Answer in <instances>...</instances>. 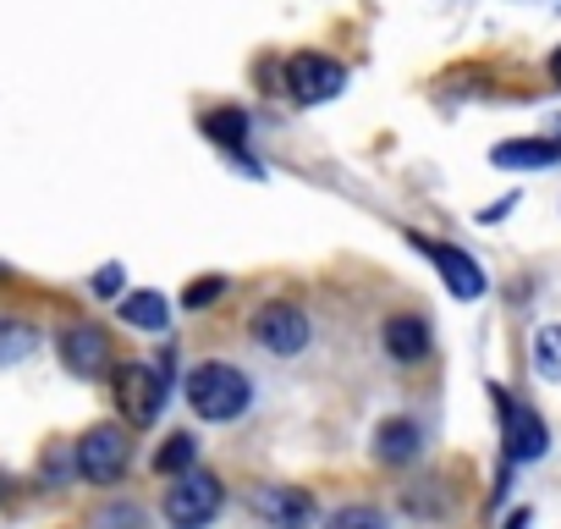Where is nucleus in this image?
<instances>
[{
    "label": "nucleus",
    "instance_id": "1",
    "mask_svg": "<svg viewBox=\"0 0 561 529\" xmlns=\"http://www.w3.org/2000/svg\"><path fill=\"white\" fill-rule=\"evenodd\" d=\"M187 403H193L198 419L220 425V419H237V414L253 403V386H248V375L231 370V364H198V370L187 375Z\"/></svg>",
    "mask_w": 561,
    "mask_h": 529
},
{
    "label": "nucleus",
    "instance_id": "2",
    "mask_svg": "<svg viewBox=\"0 0 561 529\" xmlns=\"http://www.w3.org/2000/svg\"><path fill=\"white\" fill-rule=\"evenodd\" d=\"M226 502V485L204 469H187V474H171L165 485V524L171 529H204Z\"/></svg>",
    "mask_w": 561,
    "mask_h": 529
},
{
    "label": "nucleus",
    "instance_id": "3",
    "mask_svg": "<svg viewBox=\"0 0 561 529\" xmlns=\"http://www.w3.org/2000/svg\"><path fill=\"white\" fill-rule=\"evenodd\" d=\"M342 89H347V67H342V61L314 56V50H304V56L287 61V94H293L298 105H325V100H336Z\"/></svg>",
    "mask_w": 561,
    "mask_h": 529
},
{
    "label": "nucleus",
    "instance_id": "4",
    "mask_svg": "<svg viewBox=\"0 0 561 529\" xmlns=\"http://www.w3.org/2000/svg\"><path fill=\"white\" fill-rule=\"evenodd\" d=\"M165 392H171V381L149 364H122L116 370V403H122L127 425H154L160 408H165Z\"/></svg>",
    "mask_w": 561,
    "mask_h": 529
},
{
    "label": "nucleus",
    "instance_id": "5",
    "mask_svg": "<svg viewBox=\"0 0 561 529\" xmlns=\"http://www.w3.org/2000/svg\"><path fill=\"white\" fill-rule=\"evenodd\" d=\"M408 243H413V248L435 264V271H440V282L451 288V299H462V304L484 299V288H490V282H484V271H479V264H473L462 248H451V243H440V237H419V232H413Z\"/></svg>",
    "mask_w": 561,
    "mask_h": 529
},
{
    "label": "nucleus",
    "instance_id": "6",
    "mask_svg": "<svg viewBox=\"0 0 561 529\" xmlns=\"http://www.w3.org/2000/svg\"><path fill=\"white\" fill-rule=\"evenodd\" d=\"M253 342L264 353H280V359H298L309 348V315L298 304H264L253 315Z\"/></svg>",
    "mask_w": 561,
    "mask_h": 529
},
{
    "label": "nucleus",
    "instance_id": "7",
    "mask_svg": "<svg viewBox=\"0 0 561 529\" xmlns=\"http://www.w3.org/2000/svg\"><path fill=\"white\" fill-rule=\"evenodd\" d=\"M78 474L94 480V485H111L127 474V436L116 425H94L83 441H78Z\"/></svg>",
    "mask_w": 561,
    "mask_h": 529
},
{
    "label": "nucleus",
    "instance_id": "8",
    "mask_svg": "<svg viewBox=\"0 0 561 529\" xmlns=\"http://www.w3.org/2000/svg\"><path fill=\"white\" fill-rule=\"evenodd\" d=\"M253 518L270 529H309L314 524V496L304 485H259L253 491Z\"/></svg>",
    "mask_w": 561,
    "mask_h": 529
},
{
    "label": "nucleus",
    "instance_id": "9",
    "mask_svg": "<svg viewBox=\"0 0 561 529\" xmlns=\"http://www.w3.org/2000/svg\"><path fill=\"white\" fill-rule=\"evenodd\" d=\"M495 403H501V419H506V458H512V463H534V458H545V447H550L545 419H539L534 408L512 403L506 392H495Z\"/></svg>",
    "mask_w": 561,
    "mask_h": 529
},
{
    "label": "nucleus",
    "instance_id": "10",
    "mask_svg": "<svg viewBox=\"0 0 561 529\" xmlns=\"http://www.w3.org/2000/svg\"><path fill=\"white\" fill-rule=\"evenodd\" d=\"M61 353H67V370L83 375V381H94V375L111 370V337L100 326H72L61 337Z\"/></svg>",
    "mask_w": 561,
    "mask_h": 529
},
{
    "label": "nucleus",
    "instance_id": "11",
    "mask_svg": "<svg viewBox=\"0 0 561 529\" xmlns=\"http://www.w3.org/2000/svg\"><path fill=\"white\" fill-rule=\"evenodd\" d=\"M490 160L501 171H545V166L561 160V138H506V144L490 149Z\"/></svg>",
    "mask_w": 561,
    "mask_h": 529
},
{
    "label": "nucleus",
    "instance_id": "12",
    "mask_svg": "<svg viewBox=\"0 0 561 529\" xmlns=\"http://www.w3.org/2000/svg\"><path fill=\"white\" fill-rule=\"evenodd\" d=\"M380 342H386V353H391L397 364H419V359L430 353V326H424L419 315H397V320H386Z\"/></svg>",
    "mask_w": 561,
    "mask_h": 529
},
{
    "label": "nucleus",
    "instance_id": "13",
    "mask_svg": "<svg viewBox=\"0 0 561 529\" xmlns=\"http://www.w3.org/2000/svg\"><path fill=\"white\" fill-rule=\"evenodd\" d=\"M419 447H424V436H419L413 419H386L375 430V458L380 463H408V458H419Z\"/></svg>",
    "mask_w": 561,
    "mask_h": 529
},
{
    "label": "nucleus",
    "instance_id": "14",
    "mask_svg": "<svg viewBox=\"0 0 561 529\" xmlns=\"http://www.w3.org/2000/svg\"><path fill=\"white\" fill-rule=\"evenodd\" d=\"M122 320L138 326V331H165L171 304H165L160 293H127V299H122Z\"/></svg>",
    "mask_w": 561,
    "mask_h": 529
},
{
    "label": "nucleus",
    "instance_id": "15",
    "mask_svg": "<svg viewBox=\"0 0 561 529\" xmlns=\"http://www.w3.org/2000/svg\"><path fill=\"white\" fill-rule=\"evenodd\" d=\"M204 133H209L220 149H242V138H248V116H242L237 105H226V111H209V116H204Z\"/></svg>",
    "mask_w": 561,
    "mask_h": 529
},
{
    "label": "nucleus",
    "instance_id": "16",
    "mask_svg": "<svg viewBox=\"0 0 561 529\" xmlns=\"http://www.w3.org/2000/svg\"><path fill=\"white\" fill-rule=\"evenodd\" d=\"M193 458H198V441H193V436H165L160 452H154V469H160V474H187Z\"/></svg>",
    "mask_w": 561,
    "mask_h": 529
},
{
    "label": "nucleus",
    "instance_id": "17",
    "mask_svg": "<svg viewBox=\"0 0 561 529\" xmlns=\"http://www.w3.org/2000/svg\"><path fill=\"white\" fill-rule=\"evenodd\" d=\"M534 370L545 381H561V326H539V337H534Z\"/></svg>",
    "mask_w": 561,
    "mask_h": 529
},
{
    "label": "nucleus",
    "instance_id": "18",
    "mask_svg": "<svg viewBox=\"0 0 561 529\" xmlns=\"http://www.w3.org/2000/svg\"><path fill=\"white\" fill-rule=\"evenodd\" d=\"M89 529H144V513L133 507V502H111V507H100L94 513V524Z\"/></svg>",
    "mask_w": 561,
    "mask_h": 529
},
{
    "label": "nucleus",
    "instance_id": "19",
    "mask_svg": "<svg viewBox=\"0 0 561 529\" xmlns=\"http://www.w3.org/2000/svg\"><path fill=\"white\" fill-rule=\"evenodd\" d=\"M325 529H386V518H380L375 507H342Z\"/></svg>",
    "mask_w": 561,
    "mask_h": 529
},
{
    "label": "nucleus",
    "instance_id": "20",
    "mask_svg": "<svg viewBox=\"0 0 561 529\" xmlns=\"http://www.w3.org/2000/svg\"><path fill=\"white\" fill-rule=\"evenodd\" d=\"M220 293H226V282H220V277H198V282L182 293V309H204V304H215Z\"/></svg>",
    "mask_w": 561,
    "mask_h": 529
},
{
    "label": "nucleus",
    "instance_id": "21",
    "mask_svg": "<svg viewBox=\"0 0 561 529\" xmlns=\"http://www.w3.org/2000/svg\"><path fill=\"white\" fill-rule=\"evenodd\" d=\"M34 348V331L28 326H0V359H23Z\"/></svg>",
    "mask_w": 561,
    "mask_h": 529
},
{
    "label": "nucleus",
    "instance_id": "22",
    "mask_svg": "<svg viewBox=\"0 0 561 529\" xmlns=\"http://www.w3.org/2000/svg\"><path fill=\"white\" fill-rule=\"evenodd\" d=\"M94 293H105V299H111V293H122V264H105V271L94 277Z\"/></svg>",
    "mask_w": 561,
    "mask_h": 529
},
{
    "label": "nucleus",
    "instance_id": "23",
    "mask_svg": "<svg viewBox=\"0 0 561 529\" xmlns=\"http://www.w3.org/2000/svg\"><path fill=\"white\" fill-rule=\"evenodd\" d=\"M506 210H517V193H506V199H501V204H490V210H484V215H479V221H501V215H506Z\"/></svg>",
    "mask_w": 561,
    "mask_h": 529
},
{
    "label": "nucleus",
    "instance_id": "24",
    "mask_svg": "<svg viewBox=\"0 0 561 529\" xmlns=\"http://www.w3.org/2000/svg\"><path fill=\"white\" fill-rule=\"evenodd\" d=\"M506 529H528V507H517V513L506 518Z\"/></svg>",
    "mask_w": 561,
    "mask_h": 529
},
{
    "label": "nucleus",
    "instance_id": "25",
    "mask_svg": "<svg viewBox=\"0 0 561 529\" xmlns=\"http://www.w3.org/2000/svg\"><path fill=\"white\" fill-rule=\"evenodd\" d=\"M550 78H556V83H561V50H556V56H550Z\"/></svg>",
    "mask_w": 561,
    "mask_h": 529
}]
</instances>
